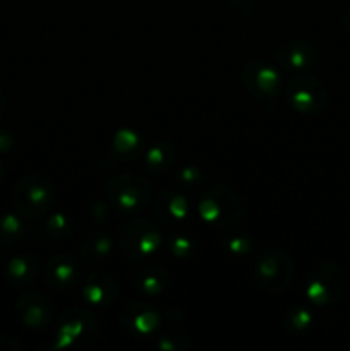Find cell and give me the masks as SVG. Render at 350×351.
<instances>
[{
	"label": "cell",
	"instance_id": "obj_1",
	"mask_svg": "<svg viewBox=\"0 0 350 351\" xmlns=\"http://www.w3.org/2000/svg\"><path fill=\"white\" fill-rule=\"evenodd\" d=\"M199 216L202 221L215 230H230L242 219L244 208L232 189L225 185H213L202 191L199 199Z\"/></svg>",
	"mask_w": 350,
	"mask_h": 351
},
{
	"label": "cell",
	"instance_id": "obj_2",
	"mask_svg": "<svg viewBox=\"0 0 350 351\" xmlns=\"http://www.w3.org/2000/svg\"><path fill=\"white\" fill-rule=\"evenodd\" d=\"M55 189L43 173H30L21 178L12 191V204L26 219H38L51 211Z\"/></svg>",
	"mask_w": 350,
	"mask_h": 351
},
{
	"label": "cell",
	"instance_id": "obj_3",
	"mask_svg": "<svg viewBox=\"0 0 350 351\" xmlns=\"http://www.w3.org/2000/svg\"><path fill=\"white\" fill-rule=\"evenodd\" d=\"M163 237L160 226L144 216H134L119 233L120 254L127 261H143L160 252Z\"/></svg>",
	"mask_w": 350,
	"mask_h": 351
},
{
	"label": "cell",
	"instance_id": "obj_4",
	"mask_svg": "<svg viewBox=\"0 0 350 351\" xmlns=\"http://www.w3.org/2000/svg\"><path fill=\"white\" fill-rule=\"evenodd\" d=\"M257 287L270 295H280L287 290L294 278V264L287 252L275 245L264 247L254 264Z\"/></svg>",
	"mask_w": 350,
	"mask_h": 351
},
{
	"label": "cell",
	"instance_id": "obj_5",
	"mask_svg": "<svg viewBox=\"0 0 350 351\" xmlns=\"http://www.w3.org/2000/svg\"><path fill=\"white\" fill-rule=\"evenodd\" d=\"M347 291V276L338 264L321 261L311 269L305 285V295L314 305H335L343 300Z\"/></svg>",
	"mask_w": 350,
	"mask_h": 351
},
{
	"label": "cell",
	"instance_id": "obj_6",
	"mask_svg": "<svg viewBox=\"0 0 350 351\" xmlns=\"http://www.w3.org/2000/svg\"><path fill=\"white\" fill-rule=\"evenodd\" d=\"M100 335V322L91 311L69 308L58 321L54 348H84Z\"/></svg>",
	"mask_w": 350,
	"mask_h": 351
},
{
	"label": "cell",
	"instance_id": "obj_7",
	"mask_svg": "<svg viewBox=\"0 0 350 351\" xmlns=\"http://www.w3.org/2000/svg\"><path fill=\"white\" fill-rule=\"evenodd\" d=\"M106 197L119 211L136 215L150 204L151 184L136 173L117 175L106 184Z\"/></svg>",
	"mask_w": 350,
	"mask_h": 351
},
{
	"label": "cell",
	"instance_id": "obj_8",
	"mask_svg": "<svg viewBox=\"0 0 350 351\" xmlns=\"http://www.w3.org/2000/svg\"><path fill=\"white\" fill-rule=\"evenodd\" d=\"M285 98L295 112L302 115H316L323 112L328 103V89L319 79L311 75H295L283 88Z\"/></svg>",
	"mask_w": 350,
	"mask_h": 351
},
{
	"label": "cell",
	"instance_id": "obj_9",
	"mask_svg": "<svg viewBox=\"0 0 350 351\" xmlns=\"http://www.w3.org/2000/svg\"><path fill=\"white\" fill-rule=\"evenodd\" d=\"M242 82L256 98L268 101L275 99L281 89V79L277 69L263 60H253L244 65Z\"/></svg>",
	"mask_w": 350,
	"mask_h": 351
},
{
	"label": "cell",
	"instance_id": "obj_10",
	"mask_svg": "<svg viewBox=\"0 0 350 351\" xmlns=\"http://www.w3.org/2000/svg\"><path fill=\"white\" fill-rule=\"evenodd\" d=\"M161 324V312L146 302H134L120 312V326L132 338H148Z\"/></svg>",
	"mask_w": 350,
	"mask_h": 351
},
{
	"label": "cell",
	"instance_id": "obj_11",
	"mask_svg": "<svg viewBox=\"0 0 350 351\" xmlns=\"http://www.w3.org/2000/svg\"><path fill=\"white\" fill-rule=\"evenodd\" d=\"M275 60L287 71H307L314 67L318 60L316 47L309 40L295 38V40L283 41L275 50Z\"/></svg>",
	"mask_w": 350,
	"mask_h": 351
},
{
	"label": "cell",
	"instance_id": "obj_12",
	"mask_svg": "<svg viewBox=\"0 0 350 351\" xmlns=\"http://www.w3.org/2000/svg\"><path fill=\"white\" fill-rule=\"evenodd\" d=\"M17 315L26 328H45L50 324L54 305L40 291H26L17 298Z\"/></svg>",
	"mask_w": 350,
	"mask_h": 351
},
{
	"label": "cell",
	"instance_id": "obj_13",
	"mask_svg": "<svg viewBox=\"0 0 350 351\" xmlns=\"http://www.w3.org/2000/svg\"><path fill=\"white\" fill-rule=\"evenodd\" d=\"M45 280L54 290H71L79 281L78 263L69 254H55L45 266Z\"/></svg>",
	"mask_w": 350,
	"mask_h": 351
},
{
	"label": "cell",
	"instance_id": "obj_14",
	"mask_svg": "<svg viewBox=\"0 0 350 351\" xmlns=\"http://www.w3.org/2000/svg\"><path fill=\"white\" fill-rule=\"evenodd\" d=\"M119 285L108 273H93L82 283V297L93 307H110L117 300Z\"/></svg>",
	"mask_w": 350,
	"mask_h": 351
},
{
	"label": "cell",
	"instance_id": "obj_15",
	"mask_svg": "<svg viewBox=\"0 0 350 351\" xmlns=\"http://www.w3.org/2000/svg\"><path fill=\"white\" fill-rule=\"evenodd\" d=\"M189 202L174 189L161 192L154 201V213L165 225H178L189 218Z\"/></svg>",
	"mask_w": 350,
	"mask_h": 351
},
{
	"label": "cell",
	"instance_id": "obj_16",
	"mask_svg": "<svg viewBox=\"0 0 350 351\" xmlns=\"http://www.w3.org/2000/svg\"><path fill=\"white\" fill-rule=\"evenodd\" d=\"M170 283V276L163 267H148L134 278V288L144 297H156Z\"/></svg>",
	"mask_w": 350,
	"mask_h": 351
},
{
	"label": "cell",
	"instance_id": "obj_17",
	"mask_svg": "<svg viewBox=\"0 0 350 351\" xmlns=\"http://www.w3.org/2000/svg\"><path fill=\"white\" fill-rule=\"evenodd\" d=\"M7 280L12 285H27L36 278L38 263L33 256H17L7 264Z\"/></svg>",
	"mask_w": 350,
	"mask_h": 351
},
{
	"label": "cell",
	"instance_id": "obj_18",
	"mask_svg": "<svg viewBox=\"0 0 350 351\" xmlns=\"http://www.w3.org/2000/svg\"><path fill=\"white\" fill-rule=\"evenodd\" d=\"M110 252H112V239L102 232L88 235L81 245L82 259L89 261V263L105 261L110 256Z\"/></svg>",
	"mask_w": 350,
	"mask_h": 351
},
{
	"label": "cell",
	"instance_id": "obj_19",
	"mask_svg": "<svg viewBox=\"0 0 350 351\" xmlns=\"http://www.w3.org/2000/svg\"><path fill=\"white\" fill-rule=\"evenodd\" d=\"M175 161V149L168 143H158L148 149L146 168L153 175H161L172 168Z\"/></svg>",
	"mask_w": 350,
	"mask_h": 351
},
{
	"label": "cell",
	"instance_id": "obj_20",
	"mask_svg": "<svg viewBox=\"0 0 350 351\" xmlns=\"http://www.w3.org/2000/svg\"><path fill=\"white\" fill-rule=\"evenodd\" d=\"M26 232L23 219L16 215H2L0 216V247H9L21 240Z\"/></svg>",
	"mask_w": 350,
	"mask_h": 351
},
{
	"label": "cell",
	"instance_id": "obj_21",
	"mask_svg": "<svg viewBox=\"0 0 350 351\" xmlns=\"http://www.w3.org/2000/svg\"><path fill=\"white\" fill-rule=\"evenodd\" d=\"M312 322H314V315H312V312H309V308L295 307L287 312L285 328L290 335H301L305 329L311 328Z\"/></svg>",
	"mask_w": 350,
	"mask_h": 351
},
{
	"label": "cell",
	"instance_id": "obj_22",
	"mask_svg": "<svg viewBox=\"0 0 350 351\" xmlns=\"http://www.w3.org/2000/svg\"><path fill=\"white\" fill-rule=\"evenodd\" d=\"M139 147V137L134 132H130V130H120V132L117 134L115 141H113V149L119 153V156L122 158V160L136 154Z\"/></svg>",
	"mask_w": 350,
	"mask_h": 351
},
{
	"label": "cell",
	"instance_id": "obj_23",
	"mask_svg": "<svg viewBox=\"0 0 350 351\" xmlns=\"http://www.w3.org/2000/svg\"><path fill=\"white\" fill-rule=\"evenodd\" d=\"M45 232L51 239H64V237L71 235L72 228L69 225V219L65 218L60 213H54V215H48L47 223H45Z\"/></svg>",
	"mask_w": 350,
	"mask_h": 351
},
{
	"label": "cell",
	"instance_id": "obj_24",
	"mask_svg": "<svg viewBox=\"0 0 350 351\" xmlns=\"http://www.w3.org/2000/svg\"><path fill=\"white\" fill-rule=\"evenodd\" d=\"M172 252L178 257H185L191 252V240L189 239H174L172 240Z\"/></svg>",
	"mask_w": 350,
	"mask_h": 351
},
{
	"label": "cell",
	"instance_id": "obj_25",
	"mask_svg": "<svg viewBox=\"0 0 350 351\" xmlns=\"http://www.w3.org/2000/svg\"><path fill=\"white\" fill-rule=\"evenodd\" d=\"M180 180L184 182V184L194 185L196 182L201 180V175L194 173V171H192V168H185V170L180 171Z\"/></svg>",
	"mask_w": 350,
	"mask_h": 351
},
{
	"label": "cell",
	"instance_id": "obj_26",
	"mask_svg": "<svg viewBox=\"0 0 350 351\" xmlns=\"http://www.w3.org/2000/svg\"><path fill=\"white\" fill-rule=\"evenodd\" d=\"M343 27H345L347 33L350 34V5H349V9H347L345 17H343Z\"/></svg>",
	"mask_w": 350,
	"mask_h": 351
},
{
	"label": "cell",
	"instance_id": "obj_27",
	"mask_svg": "<svg viewBox=\"0 0 350 351\" xmlns=\"http://www.w3.org/2000/svg\"><path fill=\"white\" fill-rule=\"evenodd\" d=\"M3 110H5V96H3V93L0 91V117H2Z\"/></svg>",
	"mask_w": 350,
	"mask_h": 351
},
{
	"label": "cell",
	"instance_id": "obj_28",
	"mask_svg": "<svg viewBox=\"0 0 350 351\" xmlns=\"http://www.w3.org/2000/svg\"><path fill=\"white\" fill-rule=\"evenodd\" d=\"M2 180H3V168L2 165H0V184H2Z\"/></svg>",
	"mask_w": 350,
	"mask_h": 351
}]
</instances>
